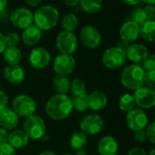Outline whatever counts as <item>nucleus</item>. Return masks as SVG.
I'll list each match as a JSON object with an SVG mask.
<instances>
[{
    "instance_id": "nucleus-13",
    "label": "nucleus",
    "mask_w": 155,
    "mask_h": 155,
    "mask_svg": "<svg viewBox=\"0 0 155 155\" xmlns=\"http://www.w3.org/2000/svg\"><path fill=\"white\" fill-rule=\"evenodd\" d=\"M75 67V60L71 54H59L54 61V70L57 74L67 75L72 74Z\"/></svg>"
},
{
    "instance_id": "nucleus-44",
    "label": "nucleus",
    "mask_w": 155,
    "mask_h": 155,
    "mask_svg": "<svg viewBox=\"0 0 155 155\" xmlns=\"http://www.w3.org/2000/svg\"><path fill=\"white\" fill-rule=\"evenodd\" d=\"M129 46H130V45H129V43H127V42H125V41H120V42H118V44H117V47H119V48H121L123 51H124L125 53H126V51H127V49L129 48Z\"/></svg>"
},
{
    "instance_id": "nucleus-5",
    "label": "nucleus",
    "mask_w": 155,
    "mask_h": 155,
    "mask_svg": "<svg viewBox=\"0 0 155 155\" xmlns=\"http://www.w3.org/2000/svg\"><path fill=\"white\" fill-rule=\"evenodd\" d=\"M13 110L21 117H28L35 112L36 104L35 100L26 94H20L13 100Z\"/></svg>"
},
{
    "instance_id": "nucleus-34",
    "label": "nucleus",
    "mask_w": 155,
    "mask_h": 155,
    "mask_svg": "<svg viewBox=\"0 0 155 155\" xmlns=\"http://www.w3.org/2000/svg\"><path fill=\"white\" fill-rule=\"evenodd\" d=\"M145 84L146 87L154 90L155 89V71L147 72L144 74L143 78V84Z\"/></svg>"
},
{
    "instance_id": "nucleus-14",
    "label": "nucleus",
    "mask_w": 155,
    "mask_h": 155,
    "mask_svg": "<svg viewBox=\"0 0 155 155\" xmlns=\"http://www.w3.org/2000/svg\"><path fill=\"white\" fill-rule=\"evenodd\" d=\"M51 60L49 52L43 48L37 47L31 51L29 54V63L35 69H43L46 67Z\"/></svg>"
},
{
    "instance_id": "nucleus-41",
    "label": "nucleus",
    "mask_w": 155,
    "mask_h": 155,
    "mask_svg": "<svg viewBox=\"0 0 155 155\" xmlns=\"http://www.w3.org/2000/svg\"><path fill=\"white\" fill-rule=\"evenodd\" d=\"M8 136L9 134L5 129L0 128V144L1 143H5L8 141Z\"/></svg>"
},
{
    "instance_id": "nucleus-52",
    "label": "nucleus",
    "mask_w": 155,
    "mask_h": 155,
    "mask_svg": "<svg viewBox=\"0 0 155 155\" xmlns=\"http://www.w3.org/2000/svg\"><path fill=\"white\" fill-rule=\"evenodd\" d=\"M148 155H155V150L154 149H153L150 153H149V154Z\"/></svg>"
},
{
    "instance_id": "nucleus-24",
    "label": "nucleus",
    "mask_w": 155,
    "mask_h": 155,
    "mask_svg": "<svg viewBox=\"0 0 155 155\" xmlns=\"http://www.w3.org/2000/svg\"><path fill=\"white\" fill-rule=\"evenodd\" d=\"M70 80L66 75L57 74L53 81V84L56 92L60 94H65L70 89Z\"/></svg>"
},
{
    "instance_id": "nucleus-48",
    "label": "nucleus",
    "mask_w": 155,
    "mask_h": 155,
    "mask_svg": "<svg viewBox=\"0 0 155 155\" xmlns=\"http://www.w3.org/2000/svg\"><path fill=\"white\" fill-rule=\"evenodd\" d=\"M7 4V0H0V11L4 10Z\"/></svg>"
},
{
    "instance_id": "nucleus-20",
    "label": "nucleus",
    "mask_w": 155,
    "mask_h": 155,
    "mask_svg": "<svg viewBox=\"0 0 155 155\" xmlns=\"http://www.w3.org/2000/svg\"><path fill=\"white\" fill-rule=\"evenodd\" d=\"M107 96L101 91H94L88 95V107L94 111H99L107 104Z\"/></svg>"
},
{
    "instance_id": "nucleus-17",
    "label": "nucleus",
    "mask_w": 155,
    "mask_h": 155,
    "mask_svg": "<svg viewBox=\"0 0 155 155\" xmlns=\"http://www.w3.org/2000/svg\"><path fill=\"white\" fill-rule=\"evenodd\" d=\"M126 57L134 63H142L149 55L148 50L145 45L140 44H134L129 46L126 53Z\"/></svg>"
},
{
    "instance_id": "nucleus-1",
    "label": "nucleus",
    "mask_w": 155,
    "mask_h": 155,
    "mask_svg": "<svg viewBox=\"0 0 155 155\" xmlns=\"http://www.w3.org/2000/svg\"><path fill=\"white\" fill-rule=\"evenodd\" d=\"M71 99L65 94H57L52 96L45 105L46 114L53 120H64L70 115L73 110Z\"/></svg>"
},
{
    "instance_id": "nucleus-32",
    "label": "nucleus",
    "mask_w": 155,
    "mask_h": 155,
    "mask_svg": "<svg viewBox=\"0 0 155 155\" xmlns=\"http://www.w3.org/2000/svg\"><path fill=\"white\" fill-rule=\"evenodd\" d=\"M132 21L134 22L135 24H137L139 26L142 25L143 24H144L146 21H148L144 9L143 8H136L135 10H134L132 13Z\"/></svg>"
},
{
    "instance_id": "nucleus-54",
    "label": "nucleus",
    "mask_w": 155,
    "mask_h": 155,
    "mask_svg": "<svg viewBox=\"0 0 155 155\" xmlns=\"http://www.w3.org/2000/svg\"><path fill=\"white\" fill-rule=\"evenodd\" d=\"M0 19H1V17H0Z\"/></svg>"
},
{
    "instance_id": "nucleus-3",
    "label": "nucleus",
    "mask_w": 155,
    "mask_h": 155,
    "mask_svg": "<svg viewBox=\"0 0 155 155\" xmlns=\"http://www.w3.org/2000/svg\"><path fill=\"white\" fill-rule=\"evenodd\" d=\"M145 71L138 64H132L124 69L121 74V81L124 87L130 90H136L143 85Z\"/></svg>"
},
{
    "instance_id": "nucleus-51",
    "label": "nucleus",
    "mask_w": 155,
    "mask_h": 155,
    "mask_svg": "<svg viewBox=\"0 0 155 155\" xmlns=\"http://www.w3.org/2000/svg\"><path fill=\"white\" fill-rule=\"evenodd\" d=\"M76 155H87V154H86V153H85L84 151L80 150V151H77V153H76Z\"/></svg>"
},
{
    "instance_id": "nucleus-50",
    "label": "nucleus",
    "mask_w": 155,
    "mask_h": 155,
    "mask_svg": "<svg viewBox=\"0 0 155 155\" xmlns=\"http://www.w3.org/2000/svg\"><path fill=\"white\" fill-rule=\"evenodd\" d=\"M143 1L147 5H153L155 3V0H143Z\"/></svg>"
},
{
    "instance_id": "nucleus-8",
    "label": "nucleus",
    "mask_w": 155,
    "mask_h": 155,
    "mask_svg": "<svg viewBox=\"0 0 155 155\" xmlns=\"http://www.w3.org/2000/svg\"><path fill=\"white\" fill-rule=\"evenodd\" d=\"M80 128L85 134L95 135L104 128V120L99 114H88L80 122Z\"/></svg>"
},
{
    "instance_id": "nucleus-7",
    "label": "nucleus",
    "mask_w": 155,
    "mask_h": 155,
    "mask_svg": "<svg viewBox=\"0 0 155 155\" xmlns=\"http://www.w3.org/2000/svg\"><path fill=\"white\" fill-rule=\"evenodd\" d=\"M77 38L72 32L63 31L56 38V47L58 51L64 54H74L77 49Z\"/></svg>"
},
{
    "instance_id": "nucleus-39",
    "label": "nucleus",
    "mask_w": 155,
    "mask_h": 155,
    "mask_svg": "<svg viewBox=\"0 0 155 155\" xmlns=\"http://www.w3.org/2000/svg\"><path fill=\"white\" fill-rule=\"evenodd\" d=\"M143 9H144L145 14L147 15V19L153 21L155 17V8L153 5H147V6H145Z\"/></svg>"
},
{
    "instance_id": "nucleus-36",
    "label": "nucleus",
    "mask_w": 155,
    "mask_h": 155,
    "mask_svg": "<svg viewBox=\"0 0 155 155\" xmlns=\"http://www.w3.org/2000/svg\"><path fill=\"white\" fill-rule=\"evenodd\" d=\"M0 155H15V149H14L8 143H1Z\"/></svg>"
},
{
    "instance_id": "nucleus-47",
    "label": "nucleus",
    "mask_w": 155,
    "mask_h": 155,
    "mask_svg": "<svg viewBox=\"0 0 155 155\" xmlns=\"http://www.w3.org/2000/svg\"><path fill=\"white\" fill-rule=\"evenodd\" d=\"M121 1H123L124 3H125V4H127V5H134L139 4L142 0H121Z\"/></svg>"
},
{
    "instance_id": "nucleus-18",
    "label": "nucleus",
    "mask_w": 155,
    "mask_h": 155,
    "mask_svg": "<svg viewBox=\"0 0 155 155\" xmlns=\"http://www.w3.org/2000/svg\"><path fill=\"white\" fill-rule=\"evenodd\" d=\"M118 143L117 141L110 136L103 137L98 143V152L100 155H115L118 152Z\"/></svg>"
},
{
    "instance_id": "nucleus-6",
    "label": "nucleus",
    "mask_w": 155,
    "mask_h": 155,
    "mask_svg": "<svg viewBox=\"0 0 155 155\" xmlns=\"http://www.w3.org/2000/svg\"><path fill=\"white\" fill-rule=\"evenodd\" d=\"M125 52L117 46L108 48L103 54V63L110 69H117L123 66L125 63Z\"/></svg>"
},
{
    "instance_id": "nucleus-37",
    "label": "nucleus",
    "mask_w": 155,
    "mask_h": 155,
    "mask_svg": "<svg viewBox=\"0 0 155 155\" xmlns=\"http://www.w3.org/2000/svg\"><path fill=\"white\" fill-rule=\"evenodd\" d=\"M145 132L147 134V139H149L152 143H155V123L149 124Z\"/></svg>"
},
{
    "instance_id": "nucleus-42",
    "label": "nucleus",
    "mask_w": 155,
    "mask_h": 155,
    "mask_svg": "<svg viewBox=\"0 0 155 155\" xmlns=\"http://www.w3.org/2000/svg\"><path fill=\"white\" fill-rule=\"evenodd\" d=\"M128 155H147L146 152L140 148V147H135V148H133L132 150H130Z\"/></svg>"
},
{
    "instance_id": "nucleus-29",
    "label": "nucleus",
    "mask_w": 155,
    "mask_h": 155,
    "mask_svg": "<svg viewBox=\"0 0 155 155\" xmlns=\"http://www.w3.org/2000/svg\"><path fill=\"white\" fill-rule=\"evenodd\" d=\"M73 108L77 110L78 112H84L86 111L88 107V95L86 94L74 96L73 99H71Z\"/></svg>"
},
{
    "instance_id": "nucleus-2",
    "label": "nucleus",
    "mask_w": 155,
    "mask_h": 155,
    "mask_svg": "<svg viewBox=\"0 0 155 155\" xmlns=\"http://www.w3.org/2000/svg\"><path fill=\"white\" fill-rule=\"evenodd\" d=\"M35 26L40 30H50L54 28L59 18V13L52 5H44L37 9L33 15Z\"/></svg>"
},
{
    "instance_id": "nucleus-16",
    "label": "nucleus",
    "mask_w": 155,
    "mask_h": 155,
    "mask_svg": "<svg viewBox=\"0 0 155 155\" xmlns=\"http://www.w3.org/2000/svg\"><path fill=\"white\" fill-rule=\"evenodd\" d=\"M120 35L123 41H125L129 44L134 42L140 35V27L133 21L126 22L120 29Z\"/></svg>"
},
{
    "instance_id": "nucleus-53",
    "label": "nucleus",
    "mask_w": 155,
    "mask_h": 155,
    "mask_svg": "<svg viewBox=\"0 0 155 155\" xmlns=\"http://www.w3.org/2000/svg\"><path fill=\"white\" fill-rule=\"evenodd\" d=\"M64 155H74V154H72V153H66V154H64Z\"/></svg>"
},
{
    "instance_id": "nucleus-49",
    "label": "nucleus",
    "mask_w": 155,
    "mask_h": 155,
    "mask_svg": "<svg viewBox=\"0 0 155 155\" xmlns=\"http://www.w3.org/2000/svg\"><path fill=\"white\" fill-rule=\"evenodd\" d=\"M39 155H56L54 153H53V152H50V151H47V152H44V153H40Z\"/></svg>"
},
{
    "instance_id": "nucleus-40",
    "label": "nucleus",
    "mask_w": 155,
    "mask_h": 155,
    "mask_svg": "<svg viewBox=\"0 0 155 155\" xmlns=\"http://www.w3.org/2000/svg\"><path fill=\"white\" fill-rule=\"evenodd\" d=\"M7 102H8L7 95L2 89H0V111L4 109L5 107H6Z\"/></svg>"
},
{
    "instance_id": "nucleus-11",
    "label": "nucleus",
    "mask_w": 155,
    "mask_h": 155,
    "mask_svg": "<svg viewBox=\"0 0 155 155\" xmlns=\"http://www.w3.org/2000/svg\"><path fill=\"white\" fill-rule=\"evenodd\" d=\"M10 20L14 26L19 29H25L26 27L32 25L34 22V16L30 10L21 7L12 12Z\"/></svg>"
},
{
    "instance_id": "nucleus-25",
    "label": "nucleus",
    "mask_w": 155,
    "mask_h": 155,
    "mask_svg": "<svg viewBox=\"0 0 155 155\" xmlns=\"http://www.w3.org/2000/svg\"><path fill=\"white\" fill-rule=\"evenodd\" d=\"M87 143V137L86 134L83 132H77L74 133L71 139H70V147L72 150L77 152L80 150H83Z\"/></svg>"
},
{
    "instance_id": "nucleus-33",
    "label": "nucleus",
    "mask_w": 155,
    "mask_h": 155,
    "mask_svg": "<svg viewBox=\"0 0 155 155\" xmlns=\"http://www.w3.org/2000/svg\"><path fill=\"white\" fill-rule=\"evenodd\" d=\"M143 69L145 71V73L147 72H152L155 71V55H148L145 60L143 62Z\"/></svg>"
},
{
    "instance_id": "nucleus-35",
    "label": "nucleus",
    "mask_w": 155,
    "mask_h": 155,
    "mask_svg": "<svg viewBox=\"0 0 155 155\" xmlns=\"http://www.w3.org/2000/svg\"><path fill=\"white\" fill-rule=\"evenodd\" d=\"M5 44L6 46H15L19 44L20 42V37L16 33H8L6 35H5Z\"/></svg>"
},
{
    "instance_id": "nucleus-26",
    "label": "nucleus",
    "mask_w": 155,
    "mask_h": 155,
    "mask_svg": "<svg viewBox=\"0 0 155 155\" xmlns=\"http://www.w3.org/2000/svg\"><path fill=\"white\" fill-rule=\"evenodd\" d=\"M140 34L142 37L149 42H153L155 40V23L154 21L148 20L144 24L139 26Z\"/></svg>"
},
{
    "instance_id": "nucleus-31",
    "label": "nucleus",
    "mask_w": 155,
    "mask_h": 155,
    "mask_svg": "<svg viewBox=\"0 0 155 155\" xmlns=\"http://www.w3.org/2000/svg\"><path fill=\"white\" fill-rule=\"evenodd\" d=\"M70 89L72 91V94L74 96L76 95H81V94H86V88H85V84L84 83L79 79V78H75L72 81V83L70 84Z\"/></svg>"
},
{
    "instance_id": "nucleus-19",
    "label": "nucleus",
    "mask_w": 155,
    "mask_h": 155,
    "mask_svg": "<svg viewBox=\"0 0 155 155\" xmlns=\"http://www.w3.org/2000/svg\"><path fill=\"white\" fill-rule=\"evenodd\" d=\"M5 78L11 84H20L25 79V71L18 64H8L4 71Z\"/></svg>"
},
{
    "instance_id": "nucleus-4",
    "label": "nucleus",
    "mask_w": 155,
    "mask_h": 155,
    "mask_svg": "<svg viewBox=\"0 0 155 155\" xmlns=\"http://www.w3.org/2000/svg\"><path fill=\"white\" fill-rule=\"evenodd\" d=\"M45 124L44 120L38 115L32 114L26 117L24 122V132L27 134L29 139H41L45 135Z\"/></svg>"
},
{
    "instance_id": "nucleus-43",
    "label": "nucleus",
    "mask_w": 155,
    "mask_h": 155,
    "mask_svg": "<svg viewBox=\"0 0 155 155\" xmlns=\"http://www.w3.org/2000/svg\"><path fill=\"white\" fill-rule=\"evenodd\" d=\"M5 47H6V44H5V35L0 32V54H2L5 51Z\"/></svg>"
},
{
    "instance_id": "nucleus-15",
    "label": "nucleus",
    "mask_w": 155,
    "mask_h": 155,
    "mask_svg": "<svg viewBox=\"0 0 155 155\" xmlns=\"http://www.w3.org/2000/svg\"><path fill=\"white\" fill-rule=\"evenodd\" d=\"M19 124V116L11 108L5 107L0 111V126L3 129L14 130Z\"/></svg>"
},
{
    "instance_id": "nucleus-28",
    "label": "nucleus",
    "mask_w": 155,
    "mask_h": 155,
    "mask_svg": "<svg viewBox=\"0 0 155 155\" xmlns=\"http://www.w3.org/2000/svg\"><path fill=\"white\" fill-rule=\"evenodd\" d=\"M62 26L64 31L74 32L78 26V19L74 14H67L62 19Z\"/></svg>"
},
{
    "instance_id": "nucleus-30",
    "label": "nucleus",
    "mask_w": 155,
    "mask_h": 155,
    "mask_svg": "<svg viewBox=\"0 0 155 155\" xmlns=\"http://www.w3.org/2000/svg\"><path fill=\"white\" fill-rule=\"evenodd\" d=\"M135 105V101L134 98V95L130 94H124L120 100H119V107L124 112H129L132 109H134Z\"/></svg>"
},
{
    "instance_id": "nucleus-46",
    "label": "nucleus",
    "mask_w": 155,
    "mask_h": 155,
    "mask_svg": "<svg viewBox=\"0 0 155 155\" xmlns=\"http://www.w3.org/2000/svg\"><path fill=\"white\" fill-rule=\"evenodd\" d=\"M79 1L80 0H64V4L69 5V6H74L76 5L79 4Z\"/></svg>"
},
{
    "instance_id": "nucleus-45",
    "label": "nucleus",
    "mask_w": 155,
    "mask_h": 155,
    "mask_svg": "<svg viewBox=\"0 0 155 155\" xmlns=\"http://www.w3.org/2000/svg\"><path fill=\"white\" fill-rule=\"evenodd\" d=\"M28 5L31 6H36L41 3V0H24Z\"/></svg>"
},
{
    "instance_id": "nucleus-10",
    "label": "nucleus",
    "mask_w": 155,
    "mask_h": 155,
    "mask_svg": "<svg viewBox=\"0 0 155 155\" xmlns=\"http://www.w3.org/2000/svg\"><path fill=\"white\" fill-rule=\"evenodd\" d=\"M135 104L143 109H150L155 105V92L146 86L135 90L134 95Z\"/></svg>"
},
{
    "instance_id": "nucleus-21",
    "label": "nucleus",
    "mask_w": 155,
    "mask_h": 155,
    "mask_svg": "<svg viewBox=\"0 0 155 155\" xmlns=\"http://www.w3.org/2000/svg\"><path fill=\"white\" fill-rule=\"evenodd\" d=\"M29 137L24 130H15L9 134L7 143L14 149H22L28 144Z\"/></svg>"
},
{
    "instance_id": "nucleus-23",
    "label": "nucleus",
    "mask_w": 155,
    "mask_h": 155,
    "mask_svg": "<svg viewBox=\"0 0 155 155\" xmlns=\"http://www.w3.org/2000/svg\"><path fill=\"white\" fill-rule=\"evenodd\" d=\"M4 54V59L8 64H18L22 59V53L16 46H6Z\"/></svg>"
},
{
    "instance_id": "nucleus-27",
    "label": "nucleus",
    "mask_w": 155,
    "mask_h": 155,
    "mask_svg": "<svg viewBox=\"0 0 155 155\" xmlns=\"http://www.w3.org/2000/svg\"><path fill=\"white\" fill-rule=\"evenodd\" d=\"M81 7L89 14H94L101 10L103 0H80Z\"/></svg>"
},
{
    "instance_id": "nucleus-22",
    "label": "nucleus",
    "mask_w": 155,
    "mask_h": 155,
    "mask_svg": "<svg viewBox=\"0 0 155 155\" xmlns=\"http://www.w3.org/2000/svg\"><path fill=\"white\" fill-rule=\"evenodd\" d=\"M41 36H42L41 30L37 26L32 25L26 27L25 29H24V32L22 34V40L25 45L32 46L40 42Z\"/></svg>"
},
{
    "instance_id": "nucleus-9",
    "label": "nucleus",
    "mask_w": 155,
    "mask_h": 155,
    "mask_svg": "<svg viewBox=\"0 0 155 155\" xmlns=\"http://www.w3.org/2000/svg\"><path fill=\"white\" fill-rule=\"evenodd\" d=\"M126 123L129 128L134 132L144 129L148 124V116L142 109H132L127 112Z\"/></svg>"
},
{
    "instance_id": "nucleus-38",
    "label": "nucleus",
    "mask_w": 155,
    "mask_h": 155,
    "mask_svg": "<svg viewBox=\"0 0 155 155\" xmlns=\"http://www.w3.org/2000/svg\"><path fill=\"white\" fill-rule=\"evenodd\" d=\"M134 138L135 140L140 143H143L146 142L147 140V134H146V132L144 129L143 130H139V131H136L134 133Z\"/></svg>"
},
{
    "instance_id": "nucleus-12",
    "label": "nucleus",
    "mask_w": 155,
    "mask_h": 155,
    "mask_svg": "<svg viewBox=\"0 0 155 155\" xmlns=\"http://www.w3.org/2000/svg\"><path fill=\"white\" fill-rule=\"evenodd\" d=\"M82 43L88 48H96L101 43V35L99 31L93 25H85L80 32Z\"/></svg>"
}]
</instances>
